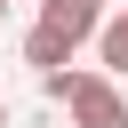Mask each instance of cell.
Listing matches in <instances>:
<instances>
[{
  "mask_svg": "<svg viewBox=\"0 0 128 128\" xmlns=\"http://www.w3.org/2000/svg\"><path fill=\"white\" fill-rule=\"evenodd\" d=\"M40 88L72 104V128H128V96H120L104 72H48Z\"/></svg>",
  "mask_w": 128,
  "mask_h": 128,
  "instance_id": "6da1fadb",
  "label": "cell"
},
{
  "mask_svg": "<svg viewBox=\"0 0 128 128\" xmlns=\"http://www.w3.org/2000/svg\"><path fill=\"white\" fill-rule=\"evenodd\" d=\"M96 24H104V0H40V24H32V32H40V40H56V48L72 56Z\"/></svg>",
  "mask_w": 128,
  "mask_h": 128,
  "instance_id": "7a4b0ae2",
  "label": "cell"
},
{
  "mask_svg": "<svg viewBox=\"0 0 128 128\" xmlns=\"http://www.w3.org/2000/svg\"><path fill=\"white\" fill-rule=\"evenodd\" d=\"M96 56H104V72H128V8L96 24Z\"/></svg>",
  "mask_w": 128,
  "mask_h": 128,
  "instance_id": "3957f363",
  "label": "cell"
},
{
  "mask_svg": "<svg viewBox=\"0 0 128 128\" xmlns=\"http://www.w3.org/2000/svg\"><path fill=\"white\" fill-rule=\"evenodd\" d=\"M0 128H8V104H0Z\"/></svg>",
  "mask_w": 128,
  "mask_h": 128,
  "instance_id": "277c9868",
  "label": "cell"
},
{
  "mask_svg": "<svg viewBox=\"0 0 128 128\" xmlns=\"http://www.w3.org/2000/svg\"><path fill=\"white\" fill-rule=\"evenodd\" d=\"M0 16H8V0H0Z\"/></svg>",
  "mask_w": 128,
  "mask_h": 128,
  "instance_id": "5b68a950",
  "label": "cell"
}]
</instances>
